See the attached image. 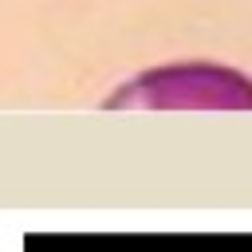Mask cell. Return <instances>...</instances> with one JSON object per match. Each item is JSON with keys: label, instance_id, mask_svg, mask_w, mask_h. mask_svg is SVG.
Listing matches in <instances>:
<instances>
[{"label": "cell", "instance_id": "6da1fadb", "mask_svg": "<svg viewBox=\"0 0 252 252\" xmlns=\"http://www.w3.org/2000/svg\"><path fill=\"white\" fill-rule=\"evenodd\" d=\"M130 91H150L146 102L161 106H252V79L228 67H209V63H189V67H169V71H150L142 75Z\"/></svg>", "mask_w": 252, "mask_h": 252}]
</instances>
